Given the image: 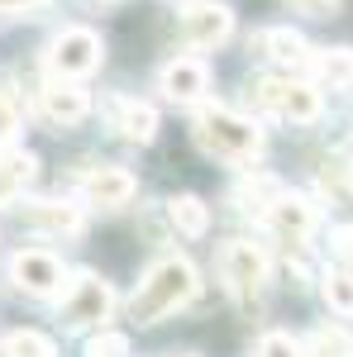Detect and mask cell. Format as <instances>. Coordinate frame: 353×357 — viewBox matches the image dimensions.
<instances>
[{
	"label": "cell",
	"instance_id": "1",
	"mask_svg": "<svg viewBox=\"0 0 353 357\" xmlns=\"http://www.w3.org/2000/svg\"><path fill=\"white\" fill-rule=\"evenodd\" d=\"M196 291H201V276H196V267L187 257H163V262H153L143 272L134 301H129V319L134 324H158L172 310L196 301Z\"/></svg>",
	"mask_w": 353,
	"mask_h": 357
},
{
	"label": "cell",
	"instance_id": "2",
	"mask_svg": "<svg viewBox=\"0 0 353 357\" xmlns=\"http://www.w3.org/2000/svg\"><path fill=\"white\" fill-rule=\"evenodd\" d=\"M191 134L201 143V153H210L219 162H258V153H263V129L244 119V114L224 110V105H206V110H196L191 119Z\"/></svg>",
	"mask_w": 353,
	"mask_h": 357
},
{
	"label": "cell",
	"instance_id": "3",
	"mask_svg": "<svg viewBox=\"0 0 353 357\" xmlns=\"http://www.w3.org/2000/svg\"><path fill=\"white\" fill-rule=\"evenodd\" d=\"M219 281L234 301H253L263 286H268V257L263 248L248 243V238H229L219 248Z\"/></svg>",
	"mask_w": 353,
	"mask_h": 357
},
{
	"label": "cell",
	"instance_id": "4",
	"mask_svg": "<svg viewBox=\"0 0 353 357\" xmlns=\"http://www.w3.org/2000/svg\"><path fill=\"white\" fill-rule=\"evenodd\" d=\"M110 310H115V291H110L96 272H82L67 286L62 305H57V319H62L67 329H91V324L110 319Z\"/></svg>",
	"mask_w": 353,
	"mask_h": 357
},
{
	"label": "cell",
	"instance_id": "5",
	"mask_svg": "<svg viewBox=\"0 0 353 357\" xmlns=\"http://www.w3.org/2000/svg\"><path fill=\"white\" fill-rule=\"evenodd\" d=\"M48 67H53V77H67V82H77V77H91L96 67H101V33L96 29H62L53 38V48H48Z\"/></svg>",
	"mask_w": 353,
	"mask_h": 357
},
{
	"label": "cell",
	"instance_id": "6",
	"mask_svg": "<svg viewBox=\"0 0 353 357\" xmlns=\"http://www.w3.org/2000/svg\"><path fill=\"white\" fill-rule=\"evenodd\" d=\"M253 96H258V105L272 110L277 119H291V124H315L320 119V91L305 82H258L253 86Z\"/></svg>",
	"mask_w": 353,
	"mask_h": 357
},
{
	"label": "cell",
	"instance_id": "7",
	"mask_svg": "<svg viewBox=\"0 0 353 357\" xmlns=\"http://www.w3.org/2000/svg\"><path fill=\"white\" fill-rule=\"evenodd\" d=\"M62 262H57L53 252H43V248H24V252H15L10 257V281L24 291V296H53L57 286H62Z\"/></svg>",
	"mask_w": 353,
	"mask_h": 357
},
{
	"label": "cell",
	"instance_id": "8",
	"mask_svg": "<svg viewBox=\"0 0 353 357\" xmlns=\"http://www.w3.org/2000/svg\"><path fill=\"white\" fill-rule=\"evenodd\" d=\"M229 33H234V15L219 0H196L182 15V38H187L191 48H219Z\"/></svg>",
	"mask_w": 353,
	"mask_h": 357
},
{
	"label": "cell",
	"instance_id": "9",
	"mask_svg": "<svg viewBox=\"0 0 353 357\" xmlns=\"http://www.w3.org/2000/svg\"><path fill=\"white\" fill-rule=\"evenodd\" d=\"M268 229L282 238L287 248H301L315 229V205L305 195H272L268 205Z\"/></svg>",
	"mask_w": 353,
	"mask_h": 357
},
{
	"label": "cell",
	"instance_id": "10",
	"mask_svg": "<svg viewBox=\"0 0 353 357\" xmlns=\"http://www.w3.org/2000/svg\"><path fill=\"white\" fill-rule=\"evenodd\" d=\"M167 100H177V105H187V100H201L206 96V86H210V67L201 62V57H172L163 67V77H158Z\"/></svg>",
	"mask_w": 353,
	"mask_h": 357
},
{
	"label": "cell",
	"instance_id": "11",
	"mask_svg": "<svg viewBox=\"0 0 353 357\" xmlns=\"http://www.w3.org/2000/svg\"><path fill=\"white\" fill-rule=\"evenodd\" d=\"M134 176L124 172V167H91L82 172V195L91 205H106V210H120V205H129L134 200Z\"/></svg>",
	"mask_w": 353,
	"mask_h": 357
},
{
	"label": "cell",
	"instance_id": "12",
	"mask_svg": "<svg viewBox=\"0 0 353 357\" xmlns=\"http://www.w3.org/2000/svg\"><path fill=\"white\" fill-rule=\"evenodd\" d=\"M20 220L34 234H82V205H67V200H24L20 205Z\"/></svg>",
	"mask_w": 353,
	"mask_h": 357
},
{
	"label": "cell",
	"instance_id": "13",
	"mask_svg": "<svg viewBox=\"0 0 353 357\" xmlns=\"http://www.w3.org/2000/svg\"><path fill=\"white\" fill-rule=\"evenodd\" d=\"M106 114H110V124L120 129V138H129V143H153V134H158V110L134 100V96H110Z\"/></svg>",
	"mask_w": 353,
	"mask_h": 357
},
{
	"label": "cell",
	"instance_id": "14",
	"mask_svg": "<svg viewBox=\"0 0 353 357\" xmlns=\"http://www.w3.org/2000/svg\"><path fill=\"white\" fill-rule=\"evenodd\" d=\"M43 114L53 124H62V129H72V124H82L86 114H91V96H86L82 86L53 77V82L43 86Z\"/></svg>",
	"mask_w": 353,
	"mask_h": 357
},
{
	"label": "cell",
	"instance_id": "15",
	"mask_svg": "<svg viewBox=\"0 0 353 357\" xmlns=\"http://www.w3.org/2000/svg\"><path fill=\"white\" fill-rule=\"evenodd\" d=\"M38 172V158L24 148H0V205H15Z\"/></svg>",
	"mask_w": 353,
	"mask_h": 357
},
{
	"label": "cell",
	"instance_id": "16",
	"mask_svg": "<svg viewBox=\"0 0 353 357\" xmlns=\"http://www.w3.org/2000/svg\"><path fill=\"white\" fill-rule=\"evenodd\" d=\"M167 215H172V224H177L187 238H201V234L210 229V205H206L201 195H172V200H167Z\"/></svg>",
	"mask_w": 353,
	"mask_h": 357
},
{
	"label": "cell",
	"instance_id": "17",
	"mask_svg": "<svg viewBox=\"0 0 353 357\" xmlns=\"http://www.w3.org/2000/svg\"><path fill=\"white\" fill-rule=\"evenodd\" d=\"M310 62H315V72L329 91H349L353 86V48H325V53H310Z\"/></svg>",
	"mask_w": 353,
	"mask_h": 357
},
{
	"label": "cell",
	"instance_id": "18",
	"mask_svg": "<svg viewBox=\"0 0 353 357\" xmlns=\"http://www.w3.org/2000/svg\"><path fill=\"white\" fill-rule=\"evenodd\" d=\"M263 53H268L272 62H282V67L310 62V48H305V38H301L296 29H268V33H263Z\"/></svg>",
	"mask_w": 353,
	"mask_h": 357
},
{
	"label": "cell",
	"instance_id": "19",
	"mask_svg": "<svg viewBox=\"0 0 353 357\" xmlns=\"http://www.w3.org/2000/svg\"><path fill=\"white\" fill-rule=\"evenodd\" d=\"M305 348H310V357H353V333L339 324H320Z\"/></svg>",
	"mask_w": 353,
	"mask_h": 357
},
{
	"label": "cell",
	"instance_id": "20",
	"mask_svg": "<svg viewBox=\"0 0 353 357\" xmlns=\"http://www.w3.org/2000/svg\"><path fill=\"white\" fill-rule=\"evenodd\" d=\"M5 357H57L53 338L38 329H15L10 338H5Z\"/></svg>",
	"mask_w": 353,
	"mask_h": 357
},
{
	"label": "cell",
	"instance_id": "21",
	"mask_svg": "<svg viewBox=\"0 0 353 357\" xmlns=\"http://www.w3.org/2000/svg\"><path fill=\"white\" fill-rule=\"evenodd\" d=\"M325 305L334 310V314H344V319H353V272H325Z\"/></svg>",
	"mask_w": 353,
	"mask_h": 357
},
{
	"label": "cell",
	"instance_id": "22",
	"mask_svg": "<svg viewBox=\"0 0 353 357\" xmlns=\"http://www.w3.org/2000/svg\"><path fill=\"white\" fill-rule=\"evenodd\" d=\"M253 357H305V348H301L291 333H263Z\"/></svg>",
	"mask_w": 353,
	"mask_h": 357
},
{
	"label": "cell",
	"instance_id": "23",
	"mask_svg": "<svg viewBox=\"0 0 353 357\" xmlns=\"http://www.w3.org/2000/svg\"><path fill=\"white\" fill-rule=\"evenodd\" d=\"M86 357H129V338L124 333H96L91 343H86Z\"/></svg>",
	"mask_w": 353,
	"mask_h": 357
},
{
	"label": "cell",
	"instance_id": "24",
	"mask_svg": "<svg viewBox=\"0 0 353 357\" xmlns=\"http://www.w3.org/2000/svg\"><path fill=\"white\" fill-rule=\"evenodd\" d=\"M15 129H20V105H15V100L0 91V148H10Z\"/></svg>",
	"mask_w": 353,
	"mask_h": 357
},
{
	"label": "cell",
	"instance_id": "25",
	"mask_svg": "<svg viewBox=\"0 0 353 357\" xmlns=\"http://www.w3.org/2000/svg\"><path fill=\"white\" fill-rule=\"evenodd\" d=\"M287 5H296L301 15H329L334 10V0H287Z\"/></svg>",
	"mask_w": 353,
	"mask_h": 357
},
{
	"label": "cell",
	"instance_id": "26",
	"mask_svg": "<svg viewBox=\"0 0 353 357\" xmlns=\"http://www.w3.org/2000/svg\"><path fill=\"white\" fill-rule=\"evenodd\" d=\"M48 0H0V15H20V10H43Z\"/></svg>",
	"mask_w": 353,
	"mask_h": 357
},
{
	"label": "cell",
	"instance_id": "27",
	"mask_svg": "<svg viewBox=\"0 0 353 357\" xmlns=\"http://www.w3.org/2000/svg\"><path fill=\"white\" fill-rule=\"evenodd\" d=\"M334 238H339V252H344V257H349V262H353V229H339Z\"/></svg>",
	"mask_w": 353,
	"mask_h": 357
},
{
	"label": "cell",
	"instance_id": "28",
	"mask_svg": "<svg viewBox=\"0 0 353 357\" xmlns=\"http://www.w3.org/2000/svg\"><path fill=\"white\" fill-rule=\"evenodd\" d=\"M182 357H191V353H182Z\"/></svg>",
	"mask_w": 353,
	"mask_h": 357
},
{
	"label": "cell",
	"instance_id": "29",
	"mask_svg": "<svg viewBox=\"0 0 353 357\" xmlns=\"http://www.w3.org/2000/svg\"><path fill=\"white\" fill-rule=\"evenodd\" d=\"M101 5H106V0H101Z\"/></svg>",
	"mask_w": 353,
	"mask_h": 357
}]
</instances>
